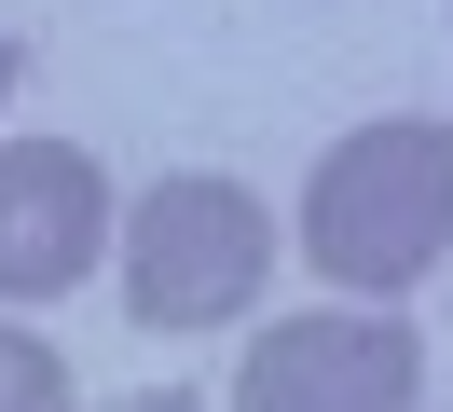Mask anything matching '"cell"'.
Returning a JSON list of instances; mask_svg holds the SVG:
<instances>
[{
  "label": "cell",
  "mask_w": 453,
  "mask_h": 412,
  "mask_svg": "<svg viewBox=\"0 0 453 412\" xmlns=\"http://www.w3.org/2000/svg\"><path fill=\"white\" fill-rule=\"evenodd\" d=\"M303 247L330 289H412L453 247V124H357L303 192Z\"/></svg>",
  "instance_id": "cell-1"
},
{
  "label": "cell",
  "mask_w": 453,
  "mask_h": 412,
  "mask_svg": "<svg viewBox=\"0 0 453 412\" xmlns=\"http://www.w3.org/2000/svg\"><path fill=\"white\" fill-rule=\"evenodd\" d=\"M261 261H275V220H261L234 179H151L138 220H124V302H138V330H220V316H248Z\"/></svg>",
  "instance_id": "cell-2"
},
{
  "label": "cell",
  "mask_w": 453,
  "mask_h": 412,
  "mask_svg": "<svg viewBox=\"0 0 453 412\" xmlns=\"http://www.w3.org/2000/svg\"><path fill=\"white\" fill-rule=\"evenodd\" d=\"M426 399V344L398 316H288L248 344V371H234V412H412Z\"/></svg>",
  "instance_id": "cell-3"
},
{
  "label": "cell",
  "mask_w": 453,
  "mask_h": 412,
  "mask_svg": "<svg viewBox=\"0 0 453 412\" xmlns=\"http://www.w3.org/2000/svg\"><path fill=\"white\" fill-rule=\"evenodd\" d=\"M96 234H111V192L69 137H0V302L83 289Z\"/></svg>",
  "instance_id": "cell-4"
},
{
  "label": "cell",
  "mask_w": 453,
  "mask_h": 412,
  "mask_svg": "<svg viewBox=\"0 0 453 412\" xmlns=\"http://www.w3.org/2000/svg\"><path fill=\"white\" fill-rule=\"evenodd\" d=\"M0 412H69V357L42 330H0Z\"/></svg>",
  "instance_id": "cell-5"
},
{
  "label": "cell",
  "mask_w": 453,
  "mask_h": 412,
  "mask_svg": "<svg viewBox=\"0 0 453 412\" xmlns=\"http://www.w3.org/2000/svg\"><path fill=\"white\" fill-rule=\"evenodd\" d=\"M111 412H206V399H179V385H138V399H111Z\"/></svg>",
  "instance_id": "cell-6"
},
{
  "label": "cell",
  "mask_w": 453,
  "mask_h": 412,
  "mask_svg": "<svg viewBox=\"0 0 453 412\" xmlns=\"http://www.w3.org/2000/svg\"><path fill=\"white\" fill-rule=\"evenodd\" d=\"M14 69H28V55H14V42H0V97H14Z\"/></svg>",
  "instance_id": "cell-7"
}]
</instances>
